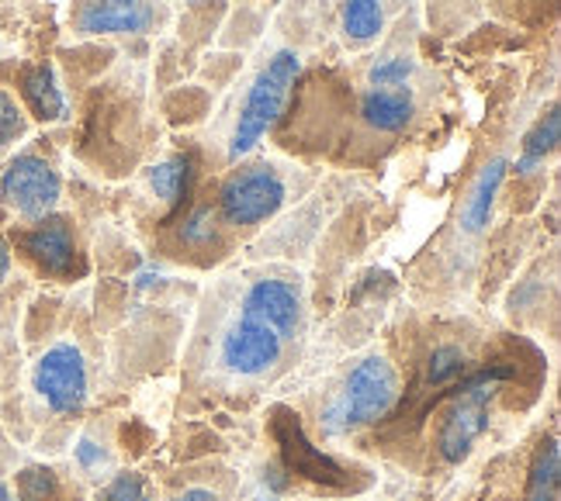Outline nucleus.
<instances>
[{
	"instance_id": "7ed1b4c3",
	"label": "nucleus",
	"mask_w": 561,
	"mask_h": 501,
	"mask_svg": "<svg viewBox=\"0 0 561 501\" xmlns=\"http://www.w3.org/2000/svg\"><path fill=\"white\" fill-rule=\"evenodd\" d=\"M396 401H399L396 370L381 357H368L351 370L343 387L336 391V398L327 405V411H322V429L330 435L354 432L360 426L388 416Z\"/></svg>"
},
{
	"instance_id": "aec40b11",
	"label": "nucleus",
	"mask_w": 561,
	"mask_h": 501,
	"mask_svg": "<svg viewBox=\"0 0 561 501\" xmlns=\"http://www.w3.org/2000/svg\"><path fill=\"white\" fill-rule=\"evenodd\" d=\"M21 498L25 501H49L56 498L59 491V481H56V474L49 467H28V470H21Z\"/></svg>"
},
{
	"instance_id": "6e6552de",
	"label": "nucleus",
	"mask_w": 561,
	"mask_h": 501,
	"mask_svg": "<svg viewBox=\"0 0 561 501\" xmlns=\"http://www.w3.org/2000/svg\"><path fill=\"white\" fill-rule=\"evenodd\" d=\"M274 435H277V446H280V461H285V467L291 474H301V477H309V481H319V485H347V470H343L333 456H327L309 443V435L301 432L298 416H291L288 408H277Z\"/></svg>"
},
{
	"instance_id": "9d476101",
	"label": "nucleus",
	"mask_w": 561,
	"mask_h": 501,
	"mask_svg": "<svg viewBox=\"0 0 561 501\" xmlns=\"http://www.w3.org/2000/svg\"><path fill=\"white\" fill-rule=\"evenodd\" d=\"M21 243H25V253L35 259L42 270L59 273V277L73 273L77 246H73L70 225L62 222V218H49V222H42L35 232H28L25 238H21Z\"/></svg>"
},
{
	"instance_id": "412c9836",
	"label": "nucleus",
	"mask_w": 561,
	"mask_h": 501,
	"mask_svg": "<svg viewBox=\"0 0 561 501\" xmlns=\"http://www.w3.org/2000/svg\"><path fill=\"white\" fill-rule=\"evenodd\" d=\"M181 238L187 246H211L215 243V214L208 205H198L181 229Z\"/></svg>"
},
{
	"instance_id": "5701e85b",
	"label": "nucleus",
	"mask_w": 561,
	"mask_h": 501,
	"mask_svg": "<svg viewBox=\"0 0 561 501\" xmlns=\"http://www.w3.org/2000/svg\"><path fill=\"white\" fill-rule=\"evenodd\" d=\"M21 132H25V118H21L18 104L0 91V145H11Z\"/></svg>"
},
{
	"instance_id": "f257e3e1",
	"label": "nucleus",
	"mask_w": 561,
	"mask_h": 501,
	"mask_svg": "<svg viewBox=\"0 0 561 501\" xmlns=\"http://www.w3.org/2000/svg\"><path fill=\"white\" fill-rule=\"evenodd\" d=\"M301 322V291L285 277H267L243 294L240 315L222 336V366L236 377H261L285 357Z\"/></svg>"
},
{
	"instance_id": "dca6fc26",
	"label": "nucleus",
	"mask_w": 561,
	"mask_h": 501,
	"mask_svg": "<svg viewBox=\"0 0 561 501\" xmlns=\"http://www.w3.org/2000/svg\"><path fill=\"white\" fill-rule=\"evenodd\" d=\"M558 443L545 440L541 450L534 456V467H530V481H527V501H558Z\"/></svg>"
},
{
	"instance_id": "ddd939ff",
	"label": "nucleus",
	"mask_w": 561,
	"mask_h": 501,
	"mask_svg": "<svg viewBox=\"0 0 561 501\" xmlns=\"http://www.w3.org/2000/svg\"><path fill=\"white\" fill-rule=\"evenodd\" d=\"M21 91H25V101L35 112V118L42 121H59L67 118V97L59 91V80L53 67H35L21 80Z\"/></svg>"
},
{
	"instance_id": "bb28decb",
	"label": "nucleus",
	"mask_w": 561,
	"mask_h": 501,
	"mask_svg": "<svg viewBox=\"0 0 561 501\" xmlns=\"http://www.w3.org/2000/svg\"><path fill=\"white\" fill-rule=\"evenodd\" d=\"M0 501H11V491L4 485H0Z\"/></svg>"
},
{
	"instance_id": "a211bd4d",
	"label": "nucleus",
	"mask_w": 561,
	"mask_h": 501,
	"mask_svg": "<svg viewBox=\"0 0 561 501\" xmlns=\"http://www.w3.org/2000/svg\"><path fill=\"white\" fill-rule=\"evenodd\" d=\"M461 374H465V353L458 350V346H440V350H434V357H430V363H426V387L450 384Z\"/></svg>"
},
{
	"instance_id": "4468645a",
	"label": "nucleus",
	"mask_w": 561,
	"mask_h": 501,
	"mask_svg": "<svg viewBox=\"0 0 561 501\" xmlns=\"http://www.w3.org/2000/svg\"><path fill=\"white\" fill-rule=\"evenodd\" d=\"M558 139H561V115H558V107H551V112L527 132L520 160H516V173H534L537 166H545V160L558 149Z\"/></svg>"
},
{
	"instance_id": "f03ea898",
	"label": "nucleus",
	"mask_w": 561,
	"mask_h": 501,
	"mask_svg": "<svg viewBox=\"0 0 561 501\" xmlns=\"http://www.w3.org/2000/svg\"><path fill=\"white\" fill-rule=\"evenodd\" d=\"M513 374H516L513 366H485L458 384L437 429V450L447 464H461L471 453V446L479 443V435L489 429L495 387L510 381Z\"/></svg>"
},
{
	"instance_id": "0eeeda50",
	"label": "nucleus",
	"mask_w": 561,
	"mask_h": 501,
	"mask_svg": "<svg viewBox=\"0 0 561 501\" xmlns=\"http://www.w3.org/2000/svg\"><path fill=\"white\" fill-rule=\"evenodd\" d=\"M59 173L42 156H18L0 177V198L25 218H46L59 201Z\"/></svg>"
},
{
	"instance_id": "423d86ee",
	"label": "nucleus",
	"mask_w": 561,
	"mask_h": 501,
	"mask_svg": "<svg viewBox=\"0 0 561 501\" xmlns=\"http://www.w3.org/2000/svg\"><path fill=\"white\" fill-rule=\"evenodd\" d=\"M35 391L59 416H77L88 401V363L70 342H59L35 366Z\"/></svg>"
},
{
	"instance_id": "20e7f679",
	"label": "nucleus",
	"mask_w": 561,
	"mask_h": 501,
	"mask_svg": "<svg viewBox=\"0 0 561 501\" xmlns=\"http://www.w3.org/2000/svg\"><path fill=\"white\" fill-rule=\"evenodd\" d=\"M298 70H301L298 56L285 49V53H277L261 70V77L253 80L243 112H240V118H236L232 139H229V160L232 163L250 156V152L261 145V139L277 125L280 112H285V104L291 97Z\"/></svg>"
},
{
	"instance_id": "f8f14e48",
	"label": "nucleus",
	"mask_w": 561,
	"mask_h": 501,
	"mask_svg": "<svg viewBox=\"0 0 561 501\" xmlns=\"http://www.w3.org/2000/svg\"><path fill=\"white\" fill-rule=\"evenodd\" d=\"M503 180H506V160H492L479 177H474L468 198L461 201V211H458V222L468 235L485 232V225L492 222V208H495V198H500Z\"/></svg>"
},
{
	"instance_id": "393cba45",
	"label": "nucleus",
	"mask_w": 561,
	"mask_h": 501,
	"mask_svg": "<svg viewBox=\"0 0 561 501\" xmlns=\"http://www.w3.org/2000/svg\"><path fill=\"white\" fill-rule=\"evenodd\" d=\"M178 501H215V494H211V491H205V488H191V491H184Z\"/></svg>"
},
{
	"instance_id": "9b49d317",
	"label": "nucleus",
	"mask_w": 561,
	"mask_h": 501,
	"mask_svg": "<svg viewBox=\"0 0 561 501\" xmlns=\"http://www.w3.org/2000/svg\"><path fill=\"white\" fill-rule=\"evenodd\" d=\"M360 115L378 132L396 136L413 121L416 115V101L409 94V86H371L360 101Z\"/></svg>"
},
{
	"instance_id": "f3484780",
	"label": "nucleus",
	"mask_w": 561,
	"mask_h": 501,
	"mask_svg": "<svg viewBox=\"0 0 561 501\" xmlns=\"http://www.w3.org/2000/svg\"><path fill=\"white\" fill-rule=\"evenodd\" d=\"M385 25V8L381 0H347L343 4V32L354 42H371L378 38Z\"/></svg>"
},
{
	"instance_id": "2eb2a0df",
	"label": "nucleus",
	"mask_w": 561,
	"mask_h": 501,
	"mask_svg": "<svg viewBox=\"0 0 561 501\" xmlns=\"http://www.w3.org/2000/svg\"><path fill=\"white\" fill-rule=\"evenodd\" d=\"M191 177H194L191 160L187 156H170V160H163V163H157L153 170H149V187H153V194L167 208H178L187 198Z\"/></svg>"
},
{
	"instance_id": "b1692460",
	"label": "nucleus",
	"mask_w": 561,
	"mask_h": 501,
	"mask_svg": "<svg viewBox=\"0 0 561 501\" xmlns=\"http://www.w3.org/2000/svg\"><path fill=\"white\" fill-rule=\"evenodd\" d=\"M77 461H80V467L83 470H101V464H104V453H101V446L98 443H91V440H83L80 446H77Z\"/></svg>"
},
{
	"instance_id": "a878e982",
	"label": "nucleus",
	"mask_w": 561,
	"mask_h": 501,
	"mask_svg": "<svg viewBox=\"0 0 561 501\" xmlns=\"http://www.w3.org/2000/svg\"><path fill=\"white\" fill-rule=\"evenodd\" d=\"M8 270H11V249H8L4 238H0V280L8 277Z\"/></svg>"
},
{
	"instance_id": "1a4fd4ad",
	"label": "nucleus",
	"mask_w": 561,
	"mask_h": 501,
	"mask_svg": "<svg viewBox=\"0 0 561 501\" xmlns=\"http://www.w3.org/2000/svg\"><path fill=\"white\" fill-rule=\"evenodd\" d=\"M83 35H142L153 28V8L146 0H91L77 14Z\"/></svg>"
},
{
	"instance_id": "39448f33",
	"label": "nucleus",
	"mask_w": 561,
	"mask_h": 501,
	"mask_svg": "<svg viewBox=\"0 0 561 501\" xmlns=\"http://www.w3.org/2000/svg\"><path fill=\"white\" fill-rule=\"evenodd\" d=\"M285 198L288 194L277 173L267 166H253V170L232 173L226 180L219 194V208L229 225H256V222H267L271 214H277Z\"/></svg>"
},
{
	"instance_id": "4be33fe9",
	"label": "nucleus",
	"mask_w": 561,
	"mask_h": 501,
	"mask_svg": "<svg viewBox=\"0 0 561 501\" xmlns=\"http://www.w3.org/2000/svg\"><path fill=\"white\" fill-rule=\"evenodd\" d=\"M104 501H149L146 481L139 474H118L104 491Z\"/></svg>"
},
{
	"instance_id": "6ab92c4d",
	"label": "nucleus",
	"mask_w": 561,
	"mask_h": 501,
	"mask_svg": "<svg viewBox=\"0 0 561 501\" xmlns=\"http://www.w3.org/2000/svg\"><path fill=\"white\" fill-rule=\"evenodd\" d=\"M413 73H416V62L409 56H385L371 67L368 80L371 86H405L413 80Z\"/></svg>"
}]
</instances>
